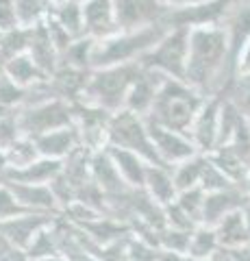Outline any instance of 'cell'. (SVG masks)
<instances>
[{
	"instance_id": "cell-1",
	"label": "cell",
	"mask_w": 250,
	"mask_h": 261,
	"mask_svg": "<svg viewBox=\"0 0 250 261\" xmlns=\"http://www.w3.org/2000/svg\"><path fill=\"white\" fill-rule=\"evenodd\" d=\"M229 44L222 27L189 31V57L185 83L203 96H217L229 85Z\"/></svg>"
},
{
	"instance_id": "cell-2",
	"label": "cell",
	"mask_w": 250,
	"mask_h": 261,
	"mask_svg": "<svg viewBox=\"0 0 250 261\" xmlns=\"http://www.w3.org/2000/svg\"><path fill=\"white\" fill-rule=\"evenodd\" d=\"M205 100H207V96L196 92V89L187 85L185 81L165 79L150 113L144 118L148 122H155V124L163 126V128L179 130V133L189 135V128L193 124V120H196L198 111L203 109Z\"/></svg>"
},
{
	"instance_id": "cell-3",
	"label": "cell",
	"mask_w": 250,
	"mask_h": 261,
	"mask_svg": "<svg viewBox=\"0 0 250 261\" xmlns=\"http://www.w3.org/2000/svg\"><path fill=\"white\" fill-rule=\"evenodd\" d=\"M142 70L144 68L140 61L92 70L85 94H83V102L107 109L111 113L122 111L126 107V98L131 94L135 81L140 79Z\"/></svg>"
},
{
	"instance_id": "cell-4",
	"label": "cell",
	"mask_w": 250,
	"mask_h": 261,
	"mask_svg": "<svg viewBox=\"0 0 250 261\" xmlns=\"http://www.w3.org/2000/svg\"><path fill=\"white\" fill-rule=\"evenodd\" d=\"M168 31L170 29H165L163 24H155V27L140 31H120L114 37L96 42L92 55V70L140 61L150 48H155L168 35Z\"/></svg>"
},
{
	"instance_id": "cell-5",
	"label": "cell",
	"mask_w": 250,
	"mask_h": 261,
	"mask_svg": "<svg viewBox=\"0 0 250 261\" xmlns=\"http://www.w3.org/2000/svg\"><path fill=\"white\" fill-rule=\"evenodd\" d=\"M107 146L131 150L135 154H140L144 161H148L150 166H163L157 154L155 144L150 140L146 120L128 109L114 113L107 130Z\"/></svg>"
},
{
	"instance_id": "cell-6",
	"label": "cell",
	"mask_w": 250,
	"mask_h": 261,
	"mask_svg": "<svg viewBox=\"0 0 250 261\" xmlns=\"http://www.w3.org/2000/svg\"><path fill=\"white\" fill-rule=\"evenodd\" d=\"M187 57H189V31L172 29L161 42L150 48L140 59L142 68L155 70L168 79L185 81L187 74Z\"/></svg>"
},
{
	"instance_id": "cell-7",
	"label": "cell",
	"mask_w": 250,
	"mask_h": 261,
	"mask_svg": "<svg viewBox=\"0 0 250 261\" xmlns=\"http://www.w3.org/2000/svg\"><path fill=\"white\" fill-rule=\"evenodd\" d=\"M68 126H76L74 124V111L72 105L63 102V100H44L39 105H31L20 111V128L24 137L37 140L46 133L59 128H68Z\"/></svg>"
},
{
	"instance_id": "cell-8",
	"label": "cell",
	"mask_w": 250,
	"mask_h": 261,
	"mask_svg": "<svg viewBox=\"0 0 250 261\" xmlns=\"http://www.w3.org/2000/svg\"><path fill=\"white\" fill-rule=\"evenodd\" d=\"M235 0H200L189 7H181V9H168L163 18L165 29H207V27H222L231 7Z\"/></svg>"
},
{
	"instance_id": "cell-9",
	"label": "cell",
	"mask_w": 250,
	"mask_h": 261,
	"mask_svg": "<svg viewBox=\"0 0 250 261\" xmlns=\"http://www.w3.org/2000/svg\"><path fill=\"white\" fill-rule=\"evenodd\" d=\"M72 111H74V124L85 148H90L92 152L107 148V130L114 113L83 100L72 105Z\"/></svg>"
},
{
	"instance_id": "cell-10",
	"label": "cell",
	"mask_w": 250,
	"mask_h": 261,
	"mask_svg": "<svg viewBox=\"0 0 250 261\" xmlns=\"http://www.w3.org/2000/svg\"><path fill=\"white\" fill-rule=\"evenodd\" d=\"M229 44V70L231 79L237 74L239 59L250 44V0H235L227 20L222 24Z\"/></svg>"
},
{
	"instance_id": "cell-11",
	"label": "cell",
	"mask_w": 250,
	"mask_h": 261,
	"mask_svg": "<svg viewBox=\"0 0 250 261\" xmlns=\"http://www.w3.org/2000/svg\"><path fill=\"white\" fill-rule=\"evenodd\" d=\"M222 105H224V98L220 94L209 96L189 128V140L193 142V146H196V150L200 154H211L217 148V142H220Z\"/></svg>"
},
{
	"instance_id": "cell-12",
	"label": "cell",
	"mask_w": 250,
	"mask_h": 261,
	"mask_svg": "<svg viewBox=\"0 0 250 261\" xmlns=\"http://www.w3.org/2000/svg\"><path fill=\"white\" fill-rule=\"evenodd\" d=\"M146 126H148L150 140L157 148L159 159L165 168H174V166H179V163L191 159L193 154H198L196 146H193V142L189 140V135L179 133V130L163 128V126L155 124V122H148V120H146Z\"/></svg>"
},
{
	"instance_id": "cell-13",
	"label": "cell",
	"mask_w": 250,
	"mask_h": 261,
	"mask_svg": "<svg viewBox=\"0 0 250 261\" xmlns=\"http://www.w3.org/2000/svg\"><path fill=\"white\" fill-rule=\"evenodd\" d=\"M120 31H140L161 24L168 7L161 0H114Z\"/></svg>"
},
{
	"instance_id": "cell-14",
	"label": "cell",
	"mask_w": 250,
	"mask_h": 261,
	"mask_svg": "<svg viewBox=\"0 0 250 261\" xmlns=\"http://www.w3.org/2000/svg\"><path fill=\"white\" fill-rule=\"evenodd\" d=\"M92 176H94L96 185L102 190V194L107 196V216H109L111 202L124 198L126 194L133 192V187L128 185L122 178V174L118 172L116 163H114V159H111L107 148L92 152Z\"/></svg>"
},
{
	"instance_id": "cell-15",
	"label": "cell",
	"mask_w": 250,
	"mask_h": 261,
	"mask_svg": "<svg viewBox=\"0 0 250 261\" xmlns=\"http://www.w3.org/2000/svg\"><path fill=\"white\" fill-rule=\"evenodd\" d=\"M80 7H83L87 37L102 42V39H109L120 33L114 0H80Z\"/></svg>"
},
{
	"instance_id": "cell-16",
	"label": "cell",
	"mask_w": 250,
	"mask_h": 261,
	"mask_svg": "<svg viewBox=\"0 0 250 261\" xmlns=\"http://www.w3.org/2000/svg\"><path fill=\"white\" fill-rule=\"evenodd\" d=\"M250 205L248 196L241 185H233L229 190L211 192L207 194L205 200V211H203V224L205 226H215L220 224L224 218L235 214L239 209H246Z\"/></svg>"
},
{
	"instance_id": "cell-17",
	"label": "cell",
	"mask_w": 250,
	"mask_h": 261,
	"mask_svg": "<svg viewBox=\"0 0 250 261\" xmlns=\"http://www.w3.org/2000/svg\"><path fill=\"white\" fill-rule=\"evenodd\" d=\"M59 216L52 214H24L13 220H5L0 222V233L7 235L15 246H20L22 250H26L33 240L37 238L44 228L50 226Z\"/></svg>"
},
{
	"instance_id": "cell-18",
	"label": "cell",
	"mask_w": 250,
	"mask_h": 261,
	"mask_svg": "<svg viewBox=\"0 0 250 261\" xmlns=\"http://www.w3.org/2000/svg\"><path fill=\"white\" fill-rule=\"evenodd\" d=\"M90 74L92 72L76 70V68H70V65H59L57 72L48 79V92H50L52 98H57V100L76 105L83 100Z\"/></svg>"
},
{
	"instance_id": "cell-19",
	"label": "cell",
	"mask_w": 250,
	"mask_h": 261,
	"mask_svg": "<svg viewBox=\"0 0 250 261\" xmlns=\"http://www.w3.org/2000/svg\"><path fill=\"white\" fill-rule=\"evenodd\" d=\"M29 57L35 61V65L42 70V74L46 79H50L57 72L61 57L59 50L54 48L50 33H48L46 20L37 22L35 27H31V46H29Z\"/></svg>"
},
{
	"instance_id": "cell-20",
	"label": "cell",
	"mask_w": 250,
	"mask_h": 261,
	"mask_svg": "<svg viewBox=\"0 0 250 261\" xmlns=\"http://www.w3.org/2000/svg\"><path fill=\"white\" fill-rule=\"evenodd\" d=\"M165 79L168 76L159 74V72H155V70H146V68H144L140 79L135 81L131 94H128V98H126V107L124 109L133 111V113H137V116H142V118L148 116Z\"/></svg>"
},
{
	"instance_id": "cell-21",
	"label": "cell",
	"mask_w": 250,
	"mask_h": 261,
	"mask_svg": "<svg viewBox=\"0 0 250 261\" xmlns=\"http://www.w3.org/2000/svg\"><path fill=\"white\" fill-rule=\"evenodd\" d=\"M63 161L39 157L31 166L24 168H9L3 176V181L9 183H24V185H50L61 174Z\"/></svg>"
},
{
	"instance_id": "cell-22",
	"label": "cell",
	"mask_w": 250,
	"mask_h": 261,
	"mask_svg": "<svg viewBox=\"0 0 250 261\" xmlns=\"http://www.w3.org/2000/svg\"><path fill=\"white\" fill-rule=\"evenodd\" d=\"M37 150L42 157L46 159H57V161H66L74 150H78L83 142H80V135L76 126H68V128H59L52 130V133H46L42 137L33 140Z\"/></svg>"
},
{
	"instance_id": "cell-23",
	"label": "cell",
	"mask_w": 250,
	"mask_h": 261,
	"mask_svg": "<svg viewBox=\"0 0 250 261\" xmlns=\"http://www.w3.org/2000/svg\"><path fill=\"white\" fill-rule=\"evenodd\" d=\"M5 183L11 187V192L20 200V205L26 207L29 211H33V214L61 216V209L57 205V200H54L50 185H24V183H9V181H5Z\"/></svg>"
},
{
	"instance_id": "cell-24",
	"label": "cell",
	"mask_w": 250,
	"mask_h": 261,
	"mask_svg": "<svg viewBox=\"0 0 250 261\" xmlns=\"http://www.w3.org/2000/svg\"><path fill=\"white\" fill-rule=\"evenodd\" d=\"M74 226H78L80 231H83L87 238L100 248L109 246V244H114L118 240H122L124 235H128L133 231L126 222H122V220H118V218H111V216H98V218L74 224Z\"/></svg>"
},
{
	"instance_id": "cell-25",
	"label": "cell",
	"mask_w": 250,
	"mask_h": 261,
	"mask_svg": "<svg viewBox=\"0 0 250 261\" xmlns=\"http://www.w3.org/2000/svg\"><path fill=\"white\" fill-rule=\"evenodd\" d=\"M144 190H146L150 194V198L157 200L161 207L172 205V202H176V198H179V190H176V183L172 176V168H165V166H148Z\"/></svg>"
},
{
	"instance_id": "cell-26",
	"label": "cell",
	"mask_w": 250,
	"mask_h": 261,
	"mask_svg": "<svg viewBox=\"0 0 250 261\" xmlns=\"http://www.w3.org/2000/svg\"><path fill=\"white\" fill-rule=\"evenodd\" d=\"M107 150L114 159L118 172L122 174V178L133 187V190H142L144 183H146V172H148V161H144L140 154H135L131 150H122V148H114V146H107Z\"/></svg>"
},
{
	"instance_id": "cell-27",
	"label": "cell",
	"mask_w": 250,
	"mask_h": 261,
	"mask_svg": "<svg viewBox=\"0 0 250 261\" xmlns=\"http://www.w3.org/2000/svg\"><path fill=\"white\" fill-rule=\"evenodd\" d=\"M215 233L220 240L222 248H241L250 244V226L246 218V209H239L235 214H231L222 220L220 224H215Z\"/></svg>"
},
{
	"instance_id": "cell-28",
	"label": "cell",
	"mask_w": 250,
	"mask_h": 261,
	"mask_svg": "<svg viewBox=\"0 0 250 261\" xmlns=\"http://www.w3.org/2000/svg\"><path fill=\"white\" fill-rule=\"evenodd\" d=\"M207 163L209 157L207 154H193L191 159L179 163V166L172 168V176H174V183H176V190L181 192H187L193 190V187H200L203 183V176H205V170H207Z\"/></svg>"
},
{
	"instance_id": "cell-29",
	"label": "cell",
	"mask_w": 250,
	"mask_h": 261,
	"mask_svg": "<svg viewBox=\"0 0 250 261\" xmlns=\"http://www.w3.org/2000/svg\"><path fill=\"white\" fill-rule=\"evenodd\" d=\"M5 74L9 76L13 83H18L20 87L24 89H33L37 87L39 83H44V81H48L44 74H42V70L35 65V61L26 55H22V57H15L13 61H9L5 65Z\"/></svg>"
},
{
	"instance_id": "cell-30",
	"label": "cell",
	"mask_w": 250,
	"mask_h": 261,
	"mask_svg": "<svg viewBox=\"0 0 250 261\" xmlns=\"http://www.w3.org/2000/svg\"><path fill=\"white\" fill-rule=\"evenodd\" d=\"M31 46V27H15L5 33H0V63L7 65L15 57L29 53Z\"/></svg>"
},
{
	"instance_id": "cell-31",
	"label": "cell",
	"mask_w": 250,
	"mask_h": 261,
	"mask_svg": "<svg viewBox=\"0 0 250 261\" xmlns=\"http://www.w3.org/2000/svg\"><path fill=\"white\" fill-rule=\"evenodd\" d=\"M220 248L222 246H220V240H217L215 228L200 224L191 231L187 257H191V259H211Z\"/></svg>"
},
{
	"instance_id": "cell-32",
	"label": "cell",
	"mask_w": 250,
	"mask_h": 261,
	"mask_svg": "<svg viewBox=\"0 0 250 261\" xmlns=\"http://www.w3.org/2000/svg\"><path fill=\"white\" fill-rule=\"evenodd\" d=\"M50 15H52V18L57 20L74 39L87 37V35H85V22H83V7H80V0H72V3L52 7Z\"/></svg>"
},
{
	"instance_id": "cell-33",
	"label": "cell",
	"mask_w": 250,
	"mask_h": 261,
	"mask_svg": "<svg viewBox=\"0 0 250 261\" xmlns=\"http://www.w3.org/2000/svg\"><path fill=\"white\" fill-rule=\"evenodd\" d=\"M250 122V74H235L220 94Z\"/></svg>"
},
{
	"instance_id": "cell-34",
	"label": "cell",
	"mask_w": 250,
	"mask_h": 261,
	"mask_svg": "<svg viewBox=\"0 0 250 261\" xmlns=\"http://www.w3.org/2000/svg\"><path fill=\"white\" fill-rule=\"evenodd\" d=\"M94 48H96V39H92V37L74 39L72 46L68 48L66 53H63L59 65H70V68H76V70L92 72V55H94Z\"/></svg>"
},
{
	"instance_id": "cell-35",
	"label": "cell",
	"mask_w": 250,
	"mask_h": 261,
	"mask_svg": "<svg viewBox=\"0 0 250 261\" xmlns=\"http://www.w3.org/2000/svg\"><path fill=\"white\" fill-rule=\"evenodd\" d=\"M31 96V89H24L18 83H13L3 72L0 74V116L9 111H22Z\"/></svg>"
},
{
	"instance_id": "cell-36",
	"label": "cell",
	"mask_w": 250,
	"mask_h": 261,
	"mask_svg": "<svg viewBox=\"0 0 250 261\" xmlns=\"http://www.w3.org/2000/svg\"><path fill=\"white\" fill-rule=\"evenodd\" d=\"M26 255L31 261H44V259H50L54 255H61L57 233H54V222L48 228H44V231L33 240V244L26 248Z\"/></svg>"
},
{
	"instance_id": "cell-37",
	"label": "cell",
	"mask_w": 250,
	"mask_h": 261,
	"mask_svg": "<svg viewBox=\"0 0 250 261\" xmlns=\"http://www.w3.org/2000/svg\"><path fill=\"white\" fill-rule=\"evenodd\" d=\"M189 240H191V231L165 226L159 231V250L170 252V255H179V257H187Z\"/></svg>"
},
{
	"instance_id": "cell-38",
	"label": "cell",
	"mask_w": 250,
	"mask_h": 261,
	"mask_svg": "<svg viewBox=\"0 0 250 261\" xmlns=\"http://www.w3.org/2000/svg\"><path fill=\"white\" fill-rule=\"evenodd\" d=\"M52 9L50 0H15V11L22 27H35Z\"/></svg>"
},
{
	"instance_id": "cell-39",
	"label": "cell",
	"mask_w": 250,
	"mask_h": 261,
	"mask_svg": "<svg viewBox=\"0 0 250 261\" xmlns=\"http://www.w3.org/2000/svg\"><path fill=\"white\" fill-rule=\"evenodd\" d=\"M39 157H42V154H39L35 142L31 140V137H20V140L7 150V166L9 168H24V166H31L33 161H37Z\"/></svg>"
},
{
	"instance_id": "cell-40",
	"label": "cell",
	"mask_w": 250,
	"mask_h": 261,
	"mask_svg": "<svg viewBox=\"0 0 250 261\" xmlns=\"http://www.w3.org/2000/svg\"><path fill=\"white\" fill-rule=\"evenodd\" d=\"M205 200H207V192L203 187H193V190L181 192L179 198H176V205H179L185 214H187L198 226L203 224V211H205Z\"/></svg>"
},
{
	"instance_id": "cell-41",
	"label": "cell",
	"mask_w": 250,
	"mask_h": 261,
	"mask_svg": "<svg viewBox=\"0 0 250 261\" xmlns=\"http://www.w3.org/2000/svg\"><path fill=\"white\" fill-rule=\"evenodd\" d=\"M22 128H20V111H9L0 116V148L5 152L20 140Z\"/></svg>"
},
{
	"instance_id": "cell-42",
	"label": "cell",
	"mask_w": 250,
	"mask_h": 261,
	"mask_svg": "<svg viewBox=\"0 0 250 261\" xmlns=\"http://www.w3.org/2000/svg\"><path fill=\"white\" fill-rule=\"evenodd\" d=\"M24 214H33V211L22 207L20 200L15 198V194L11 192V187L7 185L5 181H0V222H5V220H13V218L24 216Z\"/></svg>"
},
{
	"instance_id": "cell-43",
	"label": "cell",
	"mask_w": 250,
	"mask_h": 261,
	"mask_svg": "<svg viewBox=\"0 0 250 261\" xmlns=\"http://www.w3.org/2000/svg\"><path fill=\"white\" fill-rule=\"evenodd\" d=\"M233 185H237V183H233L231 178L222 172L220 168L215 166V163H211V159H209L207 163V170H205V176H203V183H200V187L207 192V194H211V192H220V190H229V187Z\"/></svg>"
},
{
	"instance_id": "cell-44",
	"label": "cell",
	"mask_w": 250,
	"mask_h": 261,
	"mask_svg": "<svg viewBox=\"0 0 250 261\" xmlns=\"http://www.w3.org/2000/svg\"><path fill=\"white\" fill-rule=\"evenodd\" d=\"M165 226L170 228H181V231H193L198 224L193 222V220L185 214V211L176 205V202H172V205L165 207Z\"/></svg>"
},
{
	"instance_id": "cell-45",
	"label": "cell",
	"mask_w": 250,
	"mask_h": 261,
	"mask_svg": "<svg viewBox=\"0 0 250 261\" xmlns=\"http://www.w3.org/2000/svg\"><path fill=\"white\" fill-rule=\"evenodd\" d=\"M20 27L18 11H15V0H0V33Z\"/></svg>"
},
{
	"instance_id": "cell-46",
	"label": "cell",
	"mask_w": 250,
	"mask_h": 261,
	"mask_svg": "<svg viewBox=\"0 0 250 261\" xmlns=\"http://www.w3.org/2000/svg\"><path fill=\"white\" fill-rule=\"evenodd\" d=\"M0 261H31V259L26 255V250L15 246L7 235L0 233Z\"/></svg>"
},
{
	"instance_id": "cell-47",
	"label": "cell",
	"mask_w": 250,
	"mask_h": 261,
	"mask_svg": "<svg viewBox=\"0 0 250 261\" xmlns=\"http://www.w3.org/2000/svg\"><path fill=\"white\" fill-rule=\"evenodd\" d=\"M237 74H250V44L246 46V50H244V55H241V59H239Z\"/></svg>"
},
{
	"instance_id": "cell-48",
	"label": "cell",
	"mask_w": 250,
	"mask_h": 261,
	"mask_svg": "<svg viewBox=\"0 0 250 261\" xmlns=\"http://www.w3.org/2000/svg\"><path fill=\"white\" fill-rule=\"evenodd\" d=\"M168 9H181V7H189L193 3H200V0H161Z\"/></svg>"
},
{
	"instance_id": "cell-49",
	"label": "cell",
	"mask_w": 250,
	"mask_h": 261,
	"mask_svg": "<svg viewBox=\"0 0 250 261\" xmlns=\"http://www.w3.org/2000/svg\"><path fill=\"white\" fill-rule=\"evenodd\" d=\"M241 187H244V192H246V196H248V202H250V172H248V176L244 178V183H241Z\"/></svg>"
},
{
	"instance_id": "cell-50",
	"label": "cell",
	"mask_w": 250,
	"mask_h": 261,
	"mask_svg": "<svg viewBox=\"0 0 250 261\" xmlns=\"http://www.w3.org/2000/svg\"><path fill=\"white\" fill-rule=\"evenodd\" d=\"M52 7H59V5H66V3H72V0H50Z\"/></svg>"
},
{
	"instance_id": "cell-51",
	"label": "cell",
	"mask_w": 250,
	"mask_h": 261,
	"mask_svg": "<svg viewBox=\"0 0 250 261\" xmlns=\"http://www.w3.org/2000/svg\"><path fill=\"white\" fill-rule=\"evenodd\" d=\"M44 261H68L66 257H61V255H54V257H50V259H44Z\"/></svg>"
},
{
	"instance_id": "cell-52",
	"label": "cell",
	"mask_w": 250,
	"mask_h": 261,
	"mask_svg": "<svg viewBox=\"0 0 250 261\" xmlns=\"http://www.w3.org/2000/svg\"><path fill=\"white\" fill-rule=\"evenodd\" d=\"M183 261H211V259H191V257H183Z\"/></svg>"
},
{
	"instance_id": "cell-53",
	"label": "cell",
	"mask_w": 250,
	"mask_h": 261,
	"mask_svg": "<svg viewBox=\"0 0 250 261\" xmlns=\"http://www.w3.org/2000/svg\"><path fill=\"white\" fill-rule=\"evenodd\" d=\"M3 72H5V65H3V63H0V74H3Z\"/></svg>"
}]
</instances>
